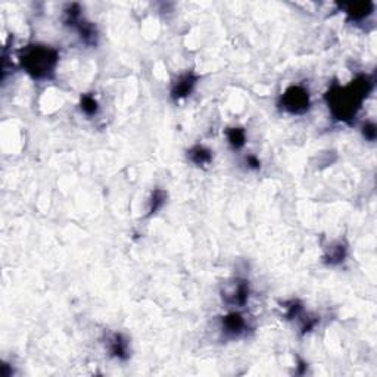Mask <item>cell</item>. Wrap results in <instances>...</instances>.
I'll return each instance as SVG.
<instances>
[{
	"label": "cell",
	"instance_id": "obj_1",
	"mask_svg": "<svg viewBox=\"0 0 377 377\" xmlns=\"http://www.w3.org/2000/svg\"><path fill=\"white\" fill-rule=\"evenodd\" d=\"M370 89H371V82L365 77H361L346 87L333 89L328 93V106L333 115L341 121H348L352 116H355Z\"/></svg>",
	"mask_w": 377,
	"mask_h": 377
},
{
	"label": "cell",
	"instance_id": "obj_2",
	"mask_svg": "<svg viewBox=\"0 0 377 377\" xmlns=\"http://www.w3.org/2000/svg\"><path fill=\"white\" fill-rule=\"evenodd\" d=\"M21 62L25 71L37 80L50 78L58 64V52L49 46L35 45L22 52Z\"/></svg>",
	"mask_w": 377,
	"mask_h": 377
},
{
	"label": "cell",
	"instance_id": "obj_3",
	"mask_svg": "<svg viewBox=\"0 0 377 377\" xmlns=\"http://www.w3.org/2000/svg\"><path fill=\"white\" fill-rule=\"evenodd\" d=\"M283 108L292 114H302L308 111L310 108V96L308 92L299 86H294L286 90V93L281 96Z\"/></svg>",
	"mask_w": 377,
	"mask_h": 377
},
{
	"label": "cell",
	"instance_id": "obj_4",
	"mask_svg": "<svg viewBox=\"0 0 377 377\" xmlns=\"http://www.w3.org/2000/svg\"><path fill=\"white\" fill-rule=\"evenodd\" d=\"M249 295V284L245 280H234L230 287L224 289L223 292V299L230 304V305H237L242 307L245 305Z\"/></svg>",
	"mask_w": 377,
	"mask_h": 377
},
{
	"label": "cell",
	"instance_id": "obj_5",
	"mask_svg": "<svg viewBox=\"0 0 377 377\" xmlns=\"http://www.w3.org/2000/svg\"><path fill=\"white\" fill-rule=\"evenodd\" d=\"M197 81V77L192 75V74H186L181 75L179 78V81L174 84L173 90H171V96L174 99H181L186 98L195 87V84Z\"/></svg>",
	"mask_w": 377,
	"mask_h": 377
},
{
	"label": "cell",
	"instance_id": "obj_6",
	"mask_svg": "<svg viewBox=\"0 0 377 377\" xmlns=\"http://www.w3.org/2000/svg\"><path fill=\"white\" fill-rule=\"evenodd\" d=\"M245 318L237 312H231L227 317H224V320H223V328L230 336H239L245 330Z\"/></svg>",
	"mask_w": 377,
	"mask_h": 377
},
{
	"label": "cell",
	"instance_id": "obj_7",
	"mask_svg": "<svg viewBox=\"0 0 377 377\" xmlns=\"http://www.w3.org/2000/svg\"><path fill=\"white\" fill-rule=\"evenodd\" d=\"M189 156L192 159V162L196 165H205L211 161V152L208 149L202 148V146H196L189 152Z\"/></svg>",
	"mask_w": 377,
	"mask_h": 377
},
{
	"label": "cell",
	"instance_id": "obj_8",
	"mask_svg": "<svg viewBox=\"0 0 377 377\" xmlns=\"http://www.w3.org/2000/svg\"><path fill=\"white\" fill-rule=\"evenodd\" d=\"M111 352L118 358H127V341L121 334H115L111 341Z\"/></svg>",
	"mask_w": 377,
	"mask_h": 377
},
{
	"label": "cell",
	"instance_id": "obj_9",
	"mask_svg": "<svg viewBox=\"0 0 377 377\" xmlns=\"http://www.w3.org/2000/svg\"><path fill=\"white\" fill-rule=\"evenodd\" d=\"M371 8L373 5L371 3H357V5H351L349 9H348V14L354 19H362L367 15L371 14Z\"/></svg>",
	"mask_w": 377,
	"mask_h": 377
},
{
	"label": "cell",
	"instance_id": "obj_10",
	"mask_svg": "<svg viewBox=\"0 0 377 377\" xmlns=\"http://www.w3.org/2000/svg\"><path fill=\"white\" fill-rule=\"evenodd\" d=\"M245 132L242 129H231L229 130V142L234 149L242 148L245 145Z\"/></svg>",
	"mask_w": 377,
	"mask_h": 377
},
{
	"label": "cell",
	"instance_id": "obj_11",
	"mask_svg": "<svg viewBox=\"0 0 377 377\" xmlns=\"http://www.w3.org/2000/svg\"><path fill=\"white\" fill-rule=\"evenodd\" d=\"M81 109L87 115H95L98 112V102L92 96H82Z\"/></svg>",
	"mask_w": 377,
	"mask_h": 377
},
{
	"label": "cell",
	"instance_id": "obj_12",
	"mask_svg": "<svg viewBox=\"0 0 377 377\" xmlns=\"http://www.w3.org/2000/svg\"><path fill=\"white\" fill-rule=\"evenodd\" d=\"M328 261L331 264H336V263H341V261H344L345 258V247L344 246L338 245V246H333V247H330V252H328L327 255Z\"/></svg>",
	"mask_w": 377,
	"mask_h": 377
},
{
	"label": "cell",
	"instance_id": "obj_13",
	"mask_svg": "<svg viewBox=\"0 0 377 377\" xmlns=\"http://www.w3.org/2000/svg\"><path fill=\"white\" fill-rule=\"evenodd\" d=\"M164 200H165V193L164 192H161V190H156L155 193H153V196H152V202H150V214H155L162 205H164Z\"/></svg>",
	"mask_w": 377,
	"mask_h": 377
},
{
	"label": "cell",
	"instance_id": "obj_14",
	"mask_svg": "<svg viewBox=\"0 0 377 377\" xmlns=\"http://www.w3.org/2000/svg\"><path fill=\"white\" fill-rule=\"evenodd\" d=\"M364 134H365V137H367V139L374 140V137H376V127H374V124H368V125H365V127H364Z\"/></svg>",
	"mask_w": 377,
	"mask_h": 377
}]
</instances>
